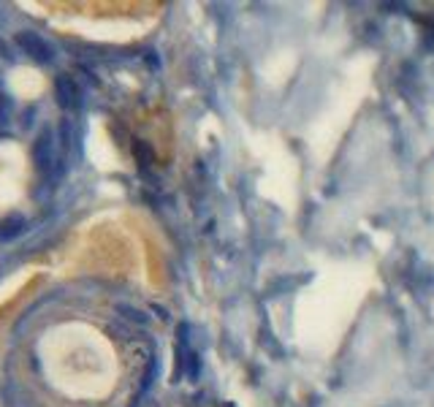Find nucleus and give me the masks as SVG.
I'll return each mask as SVG.
<instances>
[{"instance_id": "nucleus-1", "label": "nucleus", "mask_w": 434, "mask_h": 407, "mask_svg": "<svg viewBox=\"0 0 434 407\" xmlns=\"http://www.w3.org/2000/svg\"><path fill=\"white\" fill-rule=\"evenodd\" d=\"M14 41H17V47L22 49V54H28L30 60L41 63V66H49V63L54 60L52 44H49L44 36L33 33V30H22V33H17Z\"/></svg>"}, {"instance_id": "nucleus-5", "label": "nucleus", "mask_w": 434, "mask_h": 407, "mask_svg": "<svg viewBox=\"0 0 434 407\" xmlns=\"http://www.w3.org/2000/svg\"><path fill=\"white\" fill-rule=\"evenodd\" d=\"M416 17H418V22L429 30L434 36V3H421V6H416Z\"/></svg>"}, {"instance_id": "nucleus-2", "label": "nucleus", "mask_w": 434, "mask_h": 407, "mask_svg": "<svg viewBox=\"0 0 434 407\" xmlns=\"http://www.w3.org/2000/svg\"><path fill=\"white\" fill-rule=\"evenodd\" d=\"M33 160H35V169L41 177H49L54 169V133L52 128L41 130L38 133V142L33 147Z\"/></svg>"}, {"instance_id": "nucleus-4", "label": "nucleus", "mask_w": 434, "mask_h": 407, "mask_svg": "<svg viewBox=\"0 0 434 407\" xmlns=\"http://www.w3.org/2000/svg\"><path fill=\"white\" fill-rule=\"evenodd\" d=\"M25 229H28V220H25V217H19V214L6 217V220L0 223V242H11V239H17V236L25 233Z\"/></svg>"}, {"instance_id": "nucleus-3", "label": "nucleus", "mask_w": 434, "mask_h": 407, "mask_svg": "<svg viewBox=\"0 0 434 407\" xmlns=\"http://www.w3.org/2000/svg\"><path fill=\"white\" fill-rule=\"evenodd\" d=\"M54 98H57V104L66 111H76V109L82 107V90H79L76 79L71 73H60L54 79Z\"/></svg>"}]
</instances>
